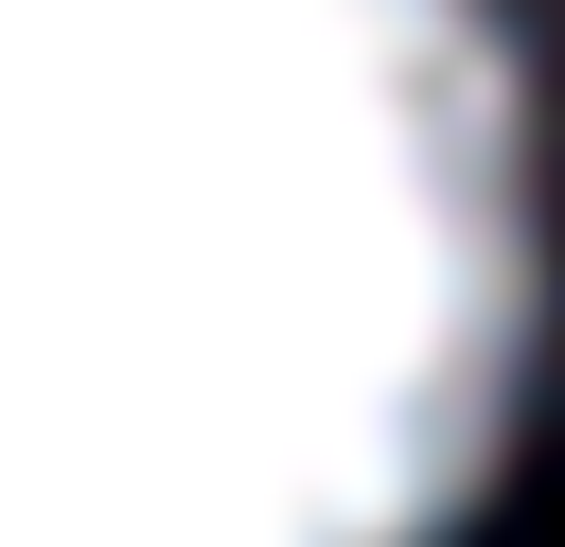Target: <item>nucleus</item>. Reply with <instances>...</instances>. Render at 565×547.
<instances>
[{
	"label": "nucleus",
	"instance_id": "1",
	"mask_svg": "<svg viewBox=\"0 0 565 547\" xmlns=\"http://www.w3.org/2000/svg\"><path fill=\"white\" fill-rule=\"evenodd\" d=\"M512 371L477 0H0V547H424Z\"/></svg>",
	"mask_w": 565,
	"mask_h": 547
}]
</instances>
